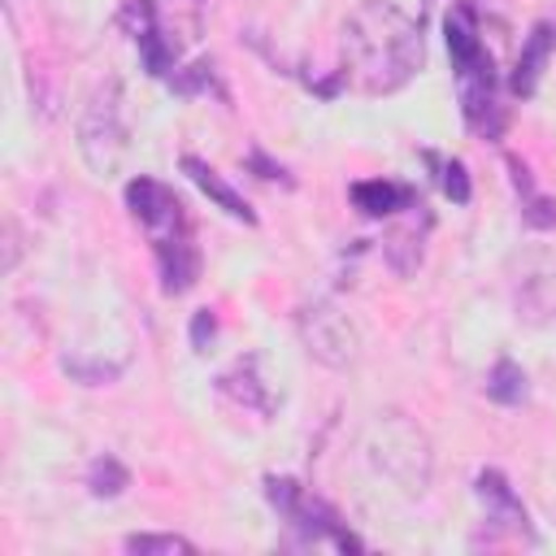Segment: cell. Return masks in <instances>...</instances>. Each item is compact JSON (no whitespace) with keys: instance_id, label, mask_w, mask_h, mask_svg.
Masks as SVG:
<instances>
[{"instance_id":"17","label":"cell","mask_w":556,"mask_h":556,"mask_svg":"<svg viewBox=\"0 0 556 556\" xmlns=\"http://www.w3.org/2000/svg\"><path fill=\"white\" fill-rule=\"evenodd\" d=\"M61 369H65L74 382H83V387H100V382H113V378L122 374L117 361H83V356H65Z\"/></svg>"},{"instance_id":"10","label":"cell","mask_w":556,"mask_h":556,"mask_svg":"<svg viewBox=\"0 0 556 556\" xmlns=\"http://www.w3.org/2000/svg\"><path fill=\"white\" fill-rule=\"evenodd\" d=\"M348 195H352V204H356L365 217H391V213L417 204V191L404 187V182H391V178H365V182H352Z\"/></svg>"},{"instance_id":"14","label":"cell","mask_w":556,"mask_h":556,"mask_svg":"<svg viewBox=\"0 0 556 556\" xmlns=\"http://www.w3.org/2000/svg\"><path fill=\"white\" fill-rule=\"evenodd\" d=\"M130 486V469L117 460V456H96L91 460V469H87V491L96 495V500H113V495H122Z\"/></svg>"},{"instance_id":"21","label":"cell","mask_w":556,"mask_h":556,"mask_svg":"<svg viewBox=\"0 0 556 556\" xmlns=\"http://www.w3.org/2000/svg\"><path fill=\"white\" fill-rule=\"evenodd\" d=\"M521 217H526V226H534V230H547V226H556V200L526 191V208H521Z\"/></svg>"},{"instance_id":"13","label":"cell","mask_w":556,"mask_h":556,"mask_svg":"<svg viewBox=\"0 0 556 556\" xmlns=\"http://www.w3.org/2000/svg\"><path fill=\"white\" fill-rule=\"evenodd\" d=\"M486 395H491L495 404H521V400H526V369H521L517 361L500 356V361L491 365V374H486Z\"/></svg>"},{"instance_id":"16","label":"cell","mask_w":556,"mask_h":556,"mask_svg":"<svg viewBox=\"0 0 556 556\" xmlns=\"http://www.w3.org/2000/svg\"><path fill=\"white\" fill-rule=\"evenodd\" d=\"M122 547L135 556H191L195 552V543L182 534H126Z\"/></svg>"},{"instance_id":"11","label":"cell","mask_w":556,"mask_h":556,"mask_svg":"<svg viewBox=\"0 0 556 556\" xmlns=\"http://www.w3.org/2000/svg\"><path fill=\"white\" fill-rule=\"evenodd\" d=\"M556 48V26L552 22H534V30L526 35L521 43V56H517V70H513V91L517 96H534L539 78H543V65Z\"/></svg>"},{"instance_id":"22","label":"cell","mask_w":556,"mask_h":556,"mask_svg":"<svg viewBox=\"0 0 556 556\" xmlns=\"http://www.w3.org/2000/svg\"><path fill=\"white\" fill-rule=\"evenodd\" d=\"M213 339H217V313H213V308H200V313L191 317V348H195V352H208Z\"/></svg>"},{"instance_id":"7","label":"cell","mask_w":556,"mask_h":556,"mask_svg":"<svg viewBox=\"0 0 556 556\" xmlns=\"http://www.w3.org/2000/svg\"><path fill=\"white\" fill-rule=\"evenodd\" d=\"M473 495L482 500L486 521H495L500 530H513V534L534 539V534H530V513H526V504L513 495V486H508V478H504L500 469H482V473L473 478Z\"/></svg>"},{"instance_id":"20","label":"cell","mask_w":556,"mask_h":556,"mask_svg":"<svg viewBox=\"0 0 556 556\" xmlns=\"http://www.w3.org/2000/svg\"><path fill=\"white\" fill-rule=\"evenodd\" d=\"M169 87H174L178 96L208 91V87H213V61H195V65H187V70H174V74H169Z\"/></svg>"},{"instance_id":"15","label":"cell","mask_w":556,"mask_h":556,"mask_svg":"<svg viewBox=\"0 0 556 556\" xmlns=\"http://www.w3.org/2000/svg\"><path fill=\"white\" fill-rule=\"evenodd\" d=\"M426 161L434 165V178H439L443 195H447L452 204H469L473 187H469V174H465V165H460L456 156H434V152H426Z\"/></svg>"},{"instance_id":"12","label":"cell","mask_w":556,"mask_h":556,"mask_svg":"<svg viewBox=\"0 0 556 556\" xmlns=\"http://www.w3.org/2000/svg\"><path fill=\"white\" fill-rule=\"evenodd\" d=\"M217 391L230 395V400L243 404V408L274 413V395H269L265 382L256 378V356H243V361H235L226 374H217Z\"/></svg>"},{"instance_id":"3","label":"cell","mask_w":556,"mask_h":556,"mask_svg":"<svg viewBox=\"0 0 556 556\" xmlns=\"http://www.w3.org/2000/svg\"><path fill=\"white\" fill-rule=\"evenodd\" d=\"M130 148V126H126V100H122V83L109 78L91 91L83 117H78V152L87 161L91 174L109 178Z\"/></svg>"},{"instance_id":"18","label":"cell","mask_w":556,"mask_h":556,"mask_svg":"<svg viewBox=\"0 0 556 556\" xmlns=\"http://www.w3.org/2000/svg\"><path fill=\"white\" fill-rule=\"evenodd\" d=\"M382 252H387V261H391V269H395V274H413V269H417V261H421V239L413 243V235H408V230H395V235H387V239H382Z\"/></svg>"},{"instance_id":"4","label":"cell","mask_w":556,"mask_h":556,"mask_svg":"<svg viewBox=\"0 0 556 556\" xmlns=\"http://www.w3.org/2000/svg\"><path fill=\"white\" fill-rule=\"evenodd\" d=\"M300 339L308 356L330 369H348L361 356V330L334 300H313L300 308Z\"/></svg>"},{"instance_id":"5","label":"cell","mask_w":556,"mask_h":556,"mask_svg":"<svg viewBox=\"0 0 556 556\" xmlns=\"http://www.w3.org/2000/svg\"><path fill=\"white\" fill-rule=\"evenodd\" d=\"M126 208H130L135 222L152 235V243L191 235V230H187V208H182V200H178L174 187H165L161 178H148V174L130 178V182H126Z\"/></svg>"},{"instance_id":"19","label":"cell","mask_w":556,"mask_h":556,"mask_svg":"<svg viewBox=\"0 0 556 556\" xmlns=\"http://www.w3.org/2000/svg\"><path fill=\"white\" fill-rule=\"evenodd\" d=\"M265 500H269L282 517H291L295 504L304 500V486H300L295 478H278V473H269V478H265Z\"/></svg>"},{"instance_id":"9","label":"cell","mask_w":556,"mask_h":556,"mask_svg":"<svg viewBox=\"0 0 556 556\" xmlns=\"http://www.w3.org/2000/svg\"><path fill=\"white\" fill-rule=\"evenodd\" d=\"M182 174H187V178H191V182H195V187H200V191H204L222 213H230V217H239V222H248V226L256 222L252 204H248V200H243V195H239V191H235V187H230V182H226L208 161H200V156H182Z\"/></svg>"},{"instance_id":"6","label":"cell","mask_w":556,"mask_h":556,"mask_svg":"<svg viewBox=\"0 0 556 556\" xmlns=\"http://www.w3.org/2000/svg\"><path fill=\"white\" fill-rule=\"evenodd\" d=\"M443 30H447V52H452V70H456V78L478 74V70H495V65H491V52L482 48L478 17H473L469 4H452Z\"/></svg>"},{"instance_id":"2","label":"cell","mask_w":556,"mask_h":556,"mask_svg":"<svg viewBox=\"0 0 556 556\" xmlns=\"http://www.w3.org/2000/svg\"><path fill=\"white\" fill-rule=\"evenodd\" d=\"M361 452L378 478H387L400 495H421L434 478V447L430 434L404 413H378L365 426Z\"/></svg>"},{"instance_id":"23","label":"cell","mask_w":556,"mask_h":556,"mask_svg":"<svg viewBox=\"0 0 556 556\" xmlns=\"http://www.w3.org/2000/svg\"><path fill=\"white\" fill-rule=\"evenodd\" d=\"M248 169H256V178H265V182H274V178H278V182H287V187H291V174H287L282 165H274L261 148H252V152H248Z\"/></svg>"},{"instance_id":"8","label":"cell","mask_w":556,"mask_h":556,"mask_svg":"<svg viewBox=\"0 0 556 556\" xmlns=\"http://www.w3.org/2000/svg\"><path fill=\"white\" fill-rule=\"evenodd\" d=\"M152 252H156L161 291H165V295H182V291L195 287V278H200V252H195L191 235L161 239V243H152Z\"/></svg>"},{"instance_id":"1","label":"cell","mask_w":556,"mask_h":556,"mask_svg":"<svg viewBox=\"0 0 556 556\" xmlns=\"http://www.w3.org/2000/svg\"><path fill=\"white\" fill-rule=\"evenodd\" d=\"M426 61L421 22L408 17L400 4L369 0L348 13L343 22V83L365 96L400 91Z\"/></svg>"}]
</instances>
